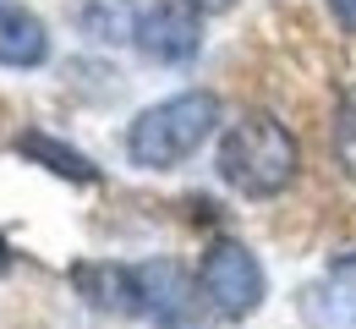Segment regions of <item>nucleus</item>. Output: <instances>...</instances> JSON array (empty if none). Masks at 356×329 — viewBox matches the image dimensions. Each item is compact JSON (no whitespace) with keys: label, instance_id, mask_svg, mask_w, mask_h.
<instances>
[{"label":"nucleus","instance_id":"nucleus-2","mask_svg":"<svg viewBox=\"0 0 356 329\" xmlns=\"http://www.w3.org/2000/svg\"><path fill=\"white\" fill-rule=\"evenodd\" d=\"M296 138L274 115H247L220 138V182L241 198H274L296 182Z\"/></svg>","mask_w":356,"mask_h":329},{"label":"nucleus","instance_id":"nucleus-12","mask_svg":"<svg viewBox=\"0 0 356 329\" xmlns=\"http://www.w3.org/2000/svg\"><path fill=\"white\" fill-rule=\"evenodd\" d=\"M329 11H334V17H340V22L356 33V0H329Z\"/></svg>","mask_w":356,"mask_h":329},{"label":"nucleus","instance_id":"nucleus-9","mask_svg":"<svg viewBox=\"0 0 356 329\" xmlns=\"http://www.w3.org/2000/svg\"><path fill=\"white\" fill-rule=\"evenodd\" d=\"M137 285H143V313H154L159 324H181L192 285H186V275H181L176 264H143Z\"/></svg>","mask_w":356,"mask_h":329},{"label":"nucleus","instance_id":"nucleus-6","mask_svg":"<svg viewBox=\"0 0 356 329\" xmlns=\"http://www.w3.org/2000/svg\"><path fill=\"white\" fill-rule=\"evenodd\" d=\"M296 313L307 329H356V275L312 280L296 296Z\"/></svg>","mask_w":356,"mask_h":329},{"label":"nucleus","instance_id":"nucleus-13","mask_svg":"<svg viewBox=\"0 0 356 329\" xmlns=\"http://www.w3.org/2000/svg\"><path fill=\"white\" fill-rule=\"evenodd\" d=\"M186 6H197V11H230L236 0H186Z\"/></svg>","mask_w":356,"mask_h":329},{"label":"nucleus","instance_id":"nucleus-7","mask_svg":"<svg viewBox=\"0 0 356 329\" xmlns=\"http://www.w3.org/2000/svg\"><path fill=\"white\" fill-rule=\"evenodd\" d=\"M49 61V33L28 6H0V66H44Z\"/></svg>","mask_w":356,"mask_h":329},{"label":"nucleus","instance_id":"nucleus-14","mask_svg":"<svg viewBox=\"0 0 356 329\" xmlns=\"http://www.w3.org/2000/svg\"><path fill=\"white\" fill-rule=\"evenodd\" d=\"M0 275H11V247H6V236H0Z\"/></svg>","mask_w":356,"mask_h":329},{"label":"nucleus","instance_id":"nucleus-4","mask_svg":"<svg viewBox=\"0 0 356 329\" xmlns=\"http://www.w3.org/2000/svg\"><path fill=\"white\" fill-rule=\"evenodd\" d=\"M137 49L154 66H186L203 49L197 6H186V0H154V6H143L137 11Z\"/></svg>","mask_w":356,"mask_h":329},{"label":"nucleus","instance_id":"nucleus-3","mask_svg":"<svg viewBox=\"0 0 356 329\" xmlns=\"http://www.w3.org/2000/svg\"><path fill=\"white\" fill-rule=\"evenodd\" d=\"M197 296L209 302V313L225 319V324L252 319L268 296V275H264V264H258V252L241 247V241H214L203 252V264H197Z\"/></svg>","mask_w":356,"mask_h":329},{"label":"nucleus","instance_id":"nucleus-5","mask_svg":"<svg viewBox=\"0 0 356 329\" xmlns=\"http://www.w3.org/2000/svg\"><path fill=\"white\" fill-rule=\"evenodd\" d=\"M72 285L99 313H115V319H137L143 313V285H137V269H127V264H77Z\"/></svg>","mask_w":356,"mask_h":329},{"label":"nucleus","instance_id":"nucleus-8","mask_svg":"<svg viewBox=\"0 0 356 329\" xmlns=\"http://www.w3.org/2000/svg\"><path fill=\"white\" fill-rule=\"evenodd\" d=\"M17 154H22V159H33V165H44L49 176H66V182H77V187H93V182H99V165H93L88 154L66 148V143L49 138V132H22Z\"/></svg>","mask_w":356,"mask_h":329},{"label":"nucleus","instance_id":"nucleus-10","mask_svg":"<svg viewBox=\"0 0 356 329\" xmlns=\"http://www.w3.org/2000/svg\"><path fill=\"white\" fill-rule=\"evenodd\" d=\"M77 28L93 45H121V39H137V11H132V0H83Z\"/></svg>","mask_w":356,"mask_h":329},{"label":"nucleus","instance_id":"nucleus-11","mask_svg":"<svg viewBox=\"0 0 356 329\" xmlns=\"http://www.w3.org/2000/svg\"><path fill=\"white\" fill-rule=\"evenodd\" d=\"M334 148H340V159H346V170L356 176V99L346 104V115H340V132H334Z\"/></svg>","mask_w":356,"mask_h":329},{"label":"nucleus","instance_id":"nucleus-1","mask_svg":"<svg viewBox=\"0 0 356 329\" xmlns=\"http://www.w3.org/2000/svg\"><path fill=\"white\" fill-rule=\"evenodd\" d=\"M220 127V99L209 88L192 94H170L148 110H137V121L127 127V159L143 170H176L181 159H192Z\"/></svg>","mask_w":356,"mask_h":329}]
</instances>
